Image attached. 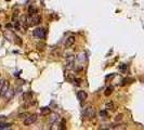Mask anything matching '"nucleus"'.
<instances>
[{
    "label": "nucleus",
    "mask_w": 144,
    "mask_h": 130,
    "mask_svg": "<svg viewBox=\"0 0 144 130\" xmlns=\"http://www.w3.org/2000/svg\"><path fill=\"white\" fill-rule=\"evenodd\" d=\"M26 24L28 26H35V25H38V24L41 22V17L37 14L35 15H28V17L26 18Z\"/></svg>",
    "instance_id": "f257e3e1"
},
{
    "label": "nucleus",
    "mask_w": 144,
    "mask_h": 130,
    "mask_svg": "<svg viewBox=\"0 0 144 130\" xmlns=\"http://www.w3.org/2000/svg\"><path fill=\"white\" fill-rule=\"evenodd\" d=\"M94 116H95V110L91 106L87 107L85 113H83V118L85 119H92Z\"/></svg>",
    "instance_id": "f03ea898"
},
{
    "label": "nucleus",
    "mask_w": 144,
    "mask_h": 130,
    "mask_svg": "<svg viewBox=\"0 0 144 130\" xmlns=\"http://www.w3.org/2000/svg\"><path fill=\"white\" fill-rule=\"evenodd\" d=\"M36 120H37V114H31L27 117L24 118V125L25 126H31L32 124H34Z\"/></svg>",
    "instance_id": "7ed1b4c3"
},
{
    "label": "nucleus",
    "mask_w": 144,
    "mask_h": 130,
    "mask_svg": "<svg viewBox=\"0 0 144 130\" xmlns=\"http://www.w3.org/2000/svg\"><path fill=\"white\" fill-rule=\"evenodd\" d=\"M34 36L36 37V38H39V39H42L46 37V30L44 28H41V27H38V28H36L34 30Z\"/></svg>",
    "instance_id": "20e7f679"
},
{
    "label": "nucleus",
    "mask_w": 144,
    "mask_h": 130,
    "mask_svg": "<svg viewBox=\"0 0 144 130\" xmlns=\"http://www.w3.org/2000/svg\"><path fill=\"white\" fill-rule=\"evenodd\" d=\"M9 88H10V84H9L8 80H5L4 84L2 85V87L0 88V97H1V98L5 97V94H7V92H8Z\"/></svg>",
    "instance_id": "39448f33"
},
{
    "label": "nucleus",
    "mask_w": 144,
    "mask_h": 130,
    "mask_svg": "<svg viewBox=\"0 0 144 130\" xmlns=\"http://www.w3.org/2000/svg\"><path fill=\"white\" fill-rule=\"evenodd\" d=\"M87 98H88V94H87V92L86 91H78V93H77V99L79 100L80 102H83V101H86L87 100Z\"/></svg>",
    "instance_id": "423d86ee"
},
{
    "label": "nucleus",
    "mask_w": 144,
    "mask_h": 130,
    "mask_svg": "<svg viewBox=\"0 0 144 130\" xmlns=\"http://www.w3.org/2000/svg\"><path fill=\"white\" fill-rule=\"evenodd\" d=\"M75 40H76L75 36H69L68 38L65 40V47H66V48H70L75 43Z\"/></svg>",
    "instance_id": "0eeeda50"
},
{
    "label": "nucleus",
    "mask_w": 144,
    "mask_h": 130,
    "mask_svg": "<svg viewBox=\"0 0 144 130\" xmlns=\"http://www.w3.org/2000/svg\"><path fill=\"white\" fill-rule=\"evenodd\" d=\"M105 108H106L107 111H115V105H114V103H113L112 101H110V102L106 103Z\"/></svg>",
    "instance_id": "6e6552de"
},
{
    "label": "nucleus",
    "mask_w": 144,
    "mask_h": 130,
    "mask_svg": "<svg viewBox=\"0 0 144 130\" xmlns=\"http://www.w3.org/2000/svg\"><path fill=\"white\" fill-rule=\"evenodd\" d=\"M36 13H37V9H36V7H34V5H29V8H28V14L29 15H35Z\"/></svg>",
    "instance_id": "1a4fd4ad"
},
{
    "label": "nucleus",
    "mask_w": 144,
    "mask_h": 130,
    "mask_svg": "<svg viewBox=\"0 0 144 130\" xmlns=\"http://www.w3.org/2000/svg\"><path fill=\"white\" fill-rule=\"evenodd\" d=\"M32 97H33V92H27V93L23 94L22 99H24V101H29L32 100Z\"/></svg>",
    "instance_id": "9d476101"
},
{
    "label": "nucleus",
    "mask_w": 144,
    "mask_h": 130,
    "mask_svg": "<svg viewBox=\"0 0 144 130\" xmlns=\"http://www.w3.org/2000/svg\"><path fill=\"white\" fill-rule=\"evenodd\" d=\"M51 112V110H50V107H48V106H46V107H42L40 110V114L41 115H48Z\"/></svg>",
    "instance_id": "9b49d317"
},
{
    "label": "nucleus",
    "mask_w": 144,
    "mask_h": 130,
    "mask_svg": "<svg viewBox=\"0 0 144 130\" xmlns=\"http://www.w3.org/2000/svg\"><path fill=\"white\" fill-rule=\"evenodd\" d=\"M74 67V61L69 59L67 62H66V70H71Z\"/></svg>",
    "instance_id": "f8f14e48"
},
{
    "label": "nucleus",
    "mask_w": 144,
    "mask_h": 130,
    "mask_svg": "<svg viewBox=\"0 0 144 130\" xmlns=\"http://www.w3.org/2000/svg\"><path fill=\"white\" fill-rule=\"evenodd\" d=\"M113 87H107V88L105 89V92H104V95L105 97H109V95H111L112 93H113Z\"/></svg>",
    "instance_id": "ddd939ff"
},
{
    "label": "nucleus",
    "mask_w": 144,
    "mask_h": 130,
    "mask_svg": "<svg viewBox=\"0 0 144 130\" xmlns=\"http://www.w3.org/2000/svg\"><path fill=\"white\" fill-rule=\"evenodd\" d=\"M10 127H11V124H9V122L3 121L0 124V129H9Z\"/></svg>",
    "instance_id": "4468645a"
},
{
    "label": "nucleus",
    "mask_w": 144,
    "mask_h": 130,
    "mask_svg": "<svg viewBox=\"0 0 144 130\" xmlns=\"http://www.w3.org/2000/svg\"><path fill=\"white\" fill-rule=\"evenodd\" d=\"M57 120H59V115H56V114H52V117H51L50 121H51V122H54V121H57Z\"/></svg>",
    "instance_id": "2eb2a0df"
},
{
    "label": "nucleus",
    "mask_w": 144,
    "mask_h": 130,
    "mask_svg": "<svg viewBox=\"0 0 144 130\" xmlns=\"http://www.w3.org/2000/svg\"><path fill=\"white\" fill-rule=\"evenodd\" d=\"M123 120V114H118V115H116V117H115V121H121Z\"/></svg>",
    "instance_id": "dca6fc26"
},
{
    "label": "nucleus",
    "mask_w": 144,
    "mask_h": 130,
    "mask_svg": "<svg viewBox=\"0 0 144 130\" xmlns=\"http://www.w3.org/2000/svg\"><path fill=\"white\" fill-rule=\"evenodd\" d=\"M73 83H74V85H76V86H80V83H81V79H78V78H74V80H73Z\"/></svg>",
    "instance_id": "f3484780"
},
{
    "label": "nucleus",
    "mask_w": 144,
    "mask_h": 130,
    "mask_svg": "<svg viewBox=\"0 0 144 130\" xmlns=\"http://www.w3.org/2000/svg\"><path fill=\"white\" fill-rule=\"evenodd\" d=\"M37 49H38V50L42 51L44 49H45V43H38V45H37Z\"/></svg>",
    "instance_id": "a211bd4d"
},
{
    "label": "nucleus",
    "mask_w": 144,
    "mask_h": 130,
    "mask_svg": "<svg viewBox=\"0 0 144 130\" xmlns=\"http://www.w3.org/2000/svg\"><path fill=\"white\" fill-rule=\"evenodd\" d=\"M100 116L104 117V118H105V117H107V112H106V111H101V112H100Z\"/></svg>",
    "instance_id": "6ab92c4d"
},
{
    "label": "nucleus",
    "mask_w": 144,
    "mask_h": 130,
    "mask_svg": "<svg viewBox=\"0 0 144 130\" xmlns=\"http://www.w3.org/2000/svg\"><path fill=\"white\" fill-rule=\"evenodd\" d=\"M5 120H7V117H5V116H0V124L5 121Z\"/></svg>",
    "instance_id": "aec40b11"
},
{
    "label": "nucleus",
    "mask_w": 144,
    "mask_h": 130,
    "mask_svg": "<svg viewBox=\"0 0 144 130\" xmlns=\"http://www.w3.org/2000/svg\"><path fill=\"white\" fill-rule=\"evenodd\" d=\"M4 81H5V79H0V88L2 87V85L4 84Z\"/></svg>",
    "instance_id": "412c9836"
},
{
    "label": "nucleus",
    "mask_w": 144,
    "mask_h": 130,
    "mask_svg": "<svg viewBox=\"0 0 144 130\" xmlns=\"http://www.w3.org/2000/svg\"><path fill=\"white\" fill-rule=\"evenodd\" d=\"M25 116H26V114H25V113H24V114H20V115H19L20 118H25Z\"/></svg>",
    "instance_id": "4be33fe9"
},
{
    "label": "nucleus",
    "mask_w": 144,
    "mask_h": 130,
    "mask_svg": "<svg viewBox=\"0 0 144 130\" xmlns=\"http://www.w3.org/2000/svg\"><path fill=\"white\" fill-rule=\"evenodd\" d=\"M0 27H1V26H0Z\"/></svg>",
    "instance_id": "5701e85b"
}]
</instances>
